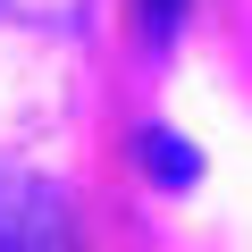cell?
Masks as SVG:
<instances>
[{
  "label": "cell",
  "mask_w": 252,
  "mask_h": 252,
  "mask_svg": "<svg viewBox=\"0 0 252 252\" xmlns=\"http://www.w3.org/2000/svg\"><path fill=\"white\" fill-rule=\"evenodd\" d=\"M0 252H84L76 219H67V193L42 185V177L0 168Z\"/></svg>",
  "instance_id": "cell-1"
},
{
  "label": "cell",
  "mask_w": 252,
  "mask_h": 252,
  "mask_svg": "<svg viewBox=\"0 0 252 252\" xmlns=\"http://www.w3.org/2000/svg\"><path fill=\"white\" fill-rule=\"evenodd\" d=\"M143 168H152L160 185H193V177H202L193 143H185V135H168V126H143Z\"/></svg>",
  "instance_id": "cell-2"
},
{
  "label": "cell",
  "mask_w": 252,
  "mask_h": 252,
  "mask_svg": "<svg viewBox=\"0 0 252 252\" xmlns=\"http://www.w3.org/2000/svg\"><path fill=\"white\" fill-rule=\"evenodd\" d=\"M177 26H185V0H143V34L152 42H168Z\"/></svg>",
  "instance_id": "cell-3"
}]
</instances>
